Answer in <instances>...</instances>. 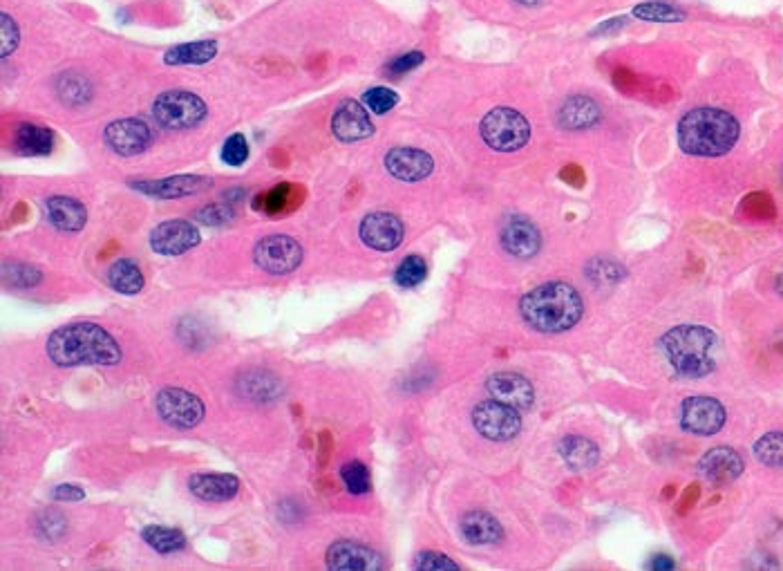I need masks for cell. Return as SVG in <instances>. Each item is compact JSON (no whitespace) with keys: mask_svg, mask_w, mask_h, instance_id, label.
<instances>
[{"mask_svg":"<svg viewBox=\"0 0 783 571\" xmlns=\"http://www.w3.org/2000/svg\"><path fill=\"white\" fill-rule=\"evenodd\" d=\"M47 357L59 368H77V365H117L124 354L119 343L101 325L70 323L50 334Z\"/></svg>","mask_w":783,"mask_h":571,"instance_id":"6da1fadb","label":"cell"},{"mask_svg":"<svg viewBox=\"0 0 783 571\" xmlns=\"http://www.w3.org/2000/svg\"><path fill=\"white\" fill-rule=\"evenodd\" d=\"M739 137V121L721 108H694L678 121V146L694 157L728 155Z\"/></svg>","mask_w":783,"mask_h":571,"instance_id":"7a4b0ae2","label":"cell"},{"mask_svg":"<svg viewBox=\"0 0 783 571\" xmlns=\"http://www.w3.org/2000/svg\"><path fill=\"white\" fill-rule=\"evenodd\" d=\"M584 312L578 289L566 283H544L520 301V314L526 325L544 334H560L578 325Z\"/></svg>","mask_w":783,"mask_h":571,"instance_id":"3957f363","label":"cell"},{"mask_svg":"<svg viewBox=\"0 0 783 571\" xmlns=\"http://www.w3.org/2000/svg\"><path fill=\"white\" fill-rule=\"evenodd\" d=\"M660 350L676 374L701 379L719 363V336L701 325H678L660 339Z\"/></svg>","mask_w":783,"mask_h":571,"instance_id":"277c9868","label":"cell"},{"mask_svg":"<svg viewBox=\"0 0 783 571\" xmlns=\"http://www.w3.org/2000/svg\"><path fill=\"white\" fill-rule=\"evenodd\" d=\"M481 139L497 153H515L526 146L531 126L522 112L513 108H493L479 124Z\"/></svg>","mask_w":783,"mask_h":571,"instance_id":"5b68a950","label":"cell"},{"mask_svg":"<svg viewBox=\"0 0 783 571\" xmlns=\"http://www.w3.org/2000/svg\"><path fill=\"white\" fill-rule=\"evenodd\" d=\"M157 124L168 130H188L200 126L209 115L204 101L188 90L162 92L153 104Z\"/></svg>","mask_w":783,"mask_h":571,"instance_id":"8992f818","label":"cell"},{"mask_svg":"<svg viewBox=\"0 0 783 571\" xmlns=\"http://www.w3.org/2000/svg\"><path fill=\"white\" fill-rule=\"evenodd\" d=\"M305 258V251L300 242L282 233L262 238L256 249H253V260L256 265L269 276H287L300 267Z\"/></svg>","mask_w":783,"mask_h":571,"instance_id":"52a82bcc","label":"cell"},{"mask_svg":"<svg viewBox=\"0 0 783 571\" xmlns=\"http://www.w3.org/2000/svg\"><path fill=\"white\" fill-rule=\"evenodd\" d=\"M473 424L481 437L490 442H508L522 430L520 410L502 404L497 399L481 401L473 410Z\"/></svg>","mask_w":783,"mask_h":571,"instance_id":"ba28073f","label":"cell"},{"mask_svg":"<svg viewBox=\"0 0 783 571\" xmlns=\"http://www.w3.org/2000/svg\"><path fill=\"white\" fill-rule=\"evenodd\" d=\"M155 410L173 428H195L204 419L202 399L184 388L159 390L155 397Z\"/></svg>","mask_w":783,"mask_h":571,"instance_id":"9c48e42d","label":"cell"},{"mask_svg":"<svg viewBox=\"0 0 783 571\" xmlns=\"http://www.w3.org/2000/svg\"><path fill=\"white\" fill-rule=\"evenodd\" d=\"M681 426L692 435H716L725 426V408L712 397H687L681 406Z\"/></svg>","mask_w":783,"mask_h":571,"instance_id":"30bf717a","label":"cell"},{"mask_svg":"<svg viewBox=\"0 0 783 571\" xmlns=\"http://www.w3.org/2000/svg\"><path fill=\"white\" fill-rule=\"evenodd\" d=\"M202 242L200 231L193 222L168 220L157 224L150 233V247L159 256H182Z\"/></svg>","mask_w":783,"mask_h":571,"instance_id":"8fae6325","label":"cell"},{"mask_svg":"<svg viewBox=\"0 0 783 571\" xmlns=\"http://www.w3.org/2000/svg\"><path fill=\"white\" fill-rule=\"evenodd\" d=\"M106 144L121 157H135L139 153H144L146 148L153 142V133H150L148 124H144L141 119H117L108 124L106 133Z\"/></svg>","mask_w":783,"mask_h":571,"instance_id":"7c38bea8","label":"cell"},{"mask_svg":"<svg viewBox=\"0 0 783 571\" xmlns=\"http://www.w3.org/2000/svg\"><path fill=\"white\" fill-rule=\"evenodd\" d=\"M361 240L374 251H394L403 242V222L394 213L376 211L361 222Z\"/></svg>","mask_w":783,"mask_h":571,"instance_id":"4fadbf2b","label":"cell"},{"mask_svg":"<svg viewBox=\"0 0 783 571\" xmlns=\"http://www.w3.org/2000/svg\"><path fill=\"white\" fill-rule=\"evenodd\" d=\"M385 168L399 182H421L435 171V159L419 148L399 146L385 155Z\"/></svg>","mask_w":783,"mask_h":571,"instance_id":"5bb4252c","label":"cell"},{"mask_svg":"<svg viewBox=\"0 0 783 571\" xmlns=\"http://www.w3.org/2000/svg\"><path fill=\"white\" fill-rule=\"evenodd\" d=\"M499 242L515 258H533L542 247V236L540 229L524 215H511L502 224Z\"/></svg>","mask_w":783,"mask_h":571,"instance_id":"9a60e30c","label":"cell"},{"mask_svg":"<svg viewBox=\"0 0 783 571\" xmlns=\"http://www.w3.org/2000/svg\"><path fill=\"white\" fill-rule=\"evenodd\" d=\"M327 567L334 571H376L383 569V560L361 542L338 540L327 549Z\"/></svg>","mask_w":783,"mask_h":571,"instance_id":"2e32d148","label":"cell"},{"mask_svg":"<svg viewBox=\"0 0 783 571\" xmlns=\"http://www.w3.org/2000/svg\"><path fill=\"white\" fill-rule=\"evenodd\" d=\"M488 395L515 410H528L535 401L531 381L517 372H497L486 381Z\"/></svg>","mask_w":783,"mask_h":571,"instance_id":"e0dca14e","label":"cell"},{"mask_svg":"<svg viewBox=\"0 0 783 571\" xmlns=\"http://www.w3.org/2000/svg\"><path fill=\"white\" fill-rule=\"evenodd\" d=\"M332 130L341 142H361L374 135V124L367 110L358 101H343L332 117Z\"/></svg>","mask_w":783,"mask_h":571,"instance_id":"ac0fdd59","label":"cell"},{"mask_svg":"<svg viewBox=\"0 0 783 571\" xmlns=\"http://www.w3.org/2000/svg\"><path fill=\"white\" fill-rule=\"evenodd\" d=\"M743 457L730 446H716L712 451H707L701 462H698V471L714 484H728L734 482L743 473Z\"/></svg>","mask_w":783,"mask_h":571,"instance_id":"d6986e66","label":"cell"},{"mask_svg":"<svg viewBox=\"0 0 783 571\" xmlns=\"http://www.w3.org/2000/svg\"><path fill=\"white\" fill-rule=\"evenodd\" d=\"M188 489L204 502H229L240 491V480L229 473L193 475L188 480Z\"/></svg>","mask_w":783,"mask_h":571,"instance_id":"ffe728a7","label":"cell"},{"mask_svg":"<svg viewBox=\"0 0 783 571\" xmlns=\"http://www.w3.org/2000/svg\"><path fill=\"white\" fill-rule=\"evenodd\" d=\"M211 182L206 177L200 175H177V177H168V180H159V182H139L135 184V189L141 193L155 195V198H164V200H173V198H186V195H197L204 189H209Z\"/></svg>","mask_w":783,"mask_h":571,"instance_id":"44dd1931","label":"cell"},{"mask_svg":"<svg viewBox=\"0 0 783 571\" xmlns=\"http://www.w3.org/2000/svg\"><path fill=\"white\" fill-rule=\"evenodd\" d=\"M47 220H50L59 231L77 233L88 222V211L79 200L65 198V195H54L45 202Z\"/></svg>","mask_w":783,"mask_h":571,"instance_id":"7402d4cb","label":"cell"},{"mask_svg":"<svg viewBox=\"0 0 783 571\" xmlns=\"http://www.w3.org/2000/svg\"><path fill=\"white\" fill-rule=\"evenodd\" d=\"M461 536L470 545H497L504 540V529L490 513L470 511L461 518Z\"/></svg>","mask_w":783,"mask_h":571,"instance_id":"603a6c76","label":"cell"},{"mask_svg":"<svg viewBox=\"0 0 783 571\" xmlns=\"http://www.w3.org/2000/svg\"><path fill=\"white\" fill-rule=\"evenodd\" d=\"M558 453L566 462V466L573 468V471H587V468H593L600 460V451L596 442H591V439L580 435H569L560 439Z\"/></svg>","mask_w":783,"mask_h":571,"instance_id":"cb8c5ba5","label":"cell"},{"mask_svg":"<svg viewBox=\"0 0 783 571\" xmlns=\"http://www.w3.org/2000/svg\"><path fill=\"white\" fill-rule=\"evenodd\" d=\"M600 119V108L589 97H571L560 110L562 126L573 130H584L596 126Z\"/></svg>","mask_w":783,"mask_h":571,"instance_id":"d4e9b609","label":"cell"},{"mask_svg":"<svg viewBox=\"0 0 783 571\" xmlns=\"http://www.w3.org/2000/svg\"><path fill=\"white\" fill-rule=\"evenodd\" d=\"M108 285L119 294L135 296L141 292V289H144L146 280H144V274H141V269L135 260L121 258L108 269Z\"/></svg>","mask_w":783,"mask_h":571,"instance_id":"484cf974","label":"cell"},{"mask_svg":"<svg viewBox=\"0 0 783 571\" xmlns=\"http://www.w3.org/2000/svg\"><path fill=\"white\" fill-rule=\"evenodd\" d=\"M218 54V43L215 41H197V43H184L177 48L168 50L164 61L166 65H202L215 59Z\"/></svg>","mask_w":783,"mask_h":571,"instance_id":"4316f807","label":"cell"},{"mask_svg":"<svg viewBox=\"0 0 783 571\" xmlns=\"http://www.w3.org/2000/svg\"><path fill=\"white\" fill-rule=\"evenodd\" d=\"M16 148L23 155H47L52 151V133L43 126L25 124L16 130Z\"/></svg>","mask_w":783,"mask_h":571,"instance_id":"83f0119b","label":"cell"},{"mask_svg":"<svg viewBox=\"0 0 783 571\" xmlns=\"http://www.w3.org/2000/svg\"><path fill=\"white\" fill-rule=\"evenodd\" d=\"M141 538L146 540L148 547L159 551V554H175V551H182L186 547V536L182 531L171 527H157V524H150V527L141 531Z\"/></svg>","mask_w":783,"mask_h":571,"instance_id":"f1b7e54d","label":"cell"},{"mask_svg":"<svg viewBox=\"0 0 783 571\" xmlns=\"http://www.w3.org/2000/svg\"><path fill=\"white\" fill-rule=\"evenodd\" d=\"M754 455L761 464L770 468H783V433L775 430V433L763 435L757 444H754Z\"/></svg>","mask_w":783,"mask_h":571,"instance_id":"f546056e","label":"cell"},{"mask_svg":"<svg viewBox=\"0 0 783 571\" xmlns=\"http://www.w3.org/2000/svg\"><path fill=\"white\" fill-rule=\"evenodd\" d=\"M426 276H428L426 260H423L421 256H408L399 267H396L394 280H396V285L412 289V287L421 285L423 280H426Z\"/></svg>","mask_w":783,"mask_h":571,"instance_id":"4dcf8cb0","label":"cell"},{"mask_svg":"<svg viewBox=\"0 0 783 571\" xmlns=\"http://www.w3.org/2000/svg\"><path fill=\"white\" fill-rule=\"evenodd\" d=\"M341 480L347 486L349 493L354 495H365L372 489V477H370V468H367L363 462H347L341 468Z\"/></svg>","mask_w":783,"mask_h":571,"instance_id":"1f68e13d","label":"cell"},{"mask_svg":"<svg viewBox=\"0 0 783 571\" xmlns=\"http://www.w3.org/2000/svg\"><path fill=\"white\" fill-rule=\"evenodd\" d=\"M634 16L643 18V21L674 23V21H681L685 14L681 12V9L669 5V3H645V5H638L634 9Z\"/></svg>","mask_w":783,"mask_h":571,"instance_id":"d6a6232c","label":"cell"},{"mask_svg":"<svg viewBox=\"0 0 783 571\" xmlns=\"http://www.w3.org/2000/svg\"><path fill=\"white\" fill-rule=\"evenodd\" d=\"M5 283L12 287H34L41 283V271L32 265H23V262H14V265H5L3 269Z\"/></svg>","mask_w":783,"mask_h":571,"instance_id":"836d02e7","label":"cell"},{"mask_svg":"<svg viewBox=\"0 0 783 571\" xmlns=\"http://www.w3.org/2000/svg\"><path fill=\"white\" fill-rule=\"evenodd\" d=\"M363 99H365L367 108L376 112V115H385V112H390L396 104H399V95H396L394 90L383 88V86L367 90Z\"/></svg>","mask_w":783,"mask_h":571,"instance_id":"e575fe53","label":"cell"},{"mask_svg":"<svg viewBox=\"0 0 783 571\" xmlns=\"http://www.w3.org/2000/svg\"><path fill=\"white\" fill-rule=\"evenodd\" d=\"M249 157V144H247V137L235 133L231 135L229 139L224 142V148H222V162L229 164V166H242L244 162H247Z\"/></svg>","mask_w":783,"mask_h":571,"instance_id":"d590c367","label":"cell"},{"mask_svg":"<svg viewBox=\"0 0 783 571\" xmlns=\"http://www.w3.org/2000/svg\"><path fill=\"white\" fill-rule=\"evenodd\" d=\"M414 569H421V571H459L461 567L455 563V560L448 558L446 554H439V551H421V554L414 558Z\"/></svg>","mask_w":783,"mask_h":571,"instance_id":"8d00e7d4","label":"cell"},{"mask_svg":"<svg viewBox=\"0 0 783 571\" xmlns=\"http://www.w3.org/2000/svg\"><path fill=\"white\" fill-rule=\"evenodd\" d=\"M18 43H21V30H18L12 16L3 14L0 16V56L7 59L18 48Z\"/></svg>","mask_w":783,"mask_h":571,"instance_id":"74e56055","label":"cell"},{"mask_svg":"<svg viewBox=\"0 0 783 571\" xmlns=\"http://www.w3.org/2000/svg\"><path fill=\"white\" fill-rule=\"evenodd\" d=\"M231 218L233 211L226 204H209V207L197 211V220L204 224H226L231 222Z\"/></svg>","mask_w":783,"mask_h":571,"instance_id":"f35d334b","label":"cell"},{"mask_svg":"<svg viewBox=\"0 0 783 571\" xmlns=\"http://www.w3.org/2000/svg\"><path fill=\"white\" fill-rule=\"evenodd\" d=\"M421 63H423V54H421V52H410V54L399 56V59H394V61L388 65V70H390L392 74H405V72H410V70H414V68H419Z\"/></svg>","mask_w":783,"mask_h":571,"instance_id":"ab89813d","label":"cell"},{"mask_svg":"<svg viewBox=\"0 0 783 571\" xmlns=\"http://www.w3.org/2000/svg\"><path fill=\"white\" fill-rule=\"evenodd\" d=\"M287 195H289V186L287 184L276 186V189H273L267 195V200H264V211H267V213H278L287 204Z\"/></svg>","mask_w":783,"mask_h":571,"instance_id":"60d3db41","label":"cell"},{"mask_svg":"<svg viewBox=\"0 0 783 571\" xmlns=\"http://www.w3.org/2000/svg\"><path fill=\"white\" fill-rule=\"evenodd\" d=\"M54 500L59 502H81L86 500V493H83L79 486L74 484H61L54 489Z\"/></svg>","mask_w":783,"mask_h":571,"instance_id":"b9f144b4","label":"cell"},{"mask_svg":"<svg viewBox=\"0 0 783 571\" xmlns=\"http://www.w3.org/2000/svg\"><path fill=\"white\" fill-rule=\"evenodd\" d=\"M696 500H698V486L692 484V489L683 495V502H681V507H678V513H687V511H690V507H692V504H694Z\"/></svg>","mask_w":783,"mask_h":571,"instance_id":"7bdbcfd3","label":"cell"},{"mask_svg":"<svg viewBox=\"0 0 783 571\" xmlns=\"http://www.w3.org/2000/svg\"><path fill=\"white\" fill-rule=\"evenodd\" d=\"M649 567H652V569H674V563H672V558H669V556H656L654 560H652V565H649Z\"/></svg>","mask_w":783,"mask_h":571,"instance_id":"ee69618b","label":"cell"},{"mask_svg":"<svg viewBox=\"0 0 783 571\" xmlns=\"http://www.w3.org/2000/svg\"><path fill=\"white\" fill-rule=\"evenodd\" d=\"M520 5H526V7H533V5H540L542 0H517Z\"/></svg>","mask_w":783,"mask_h":571,"instance_id":"f6af8a7d","label":"cell"}]
</instances>
